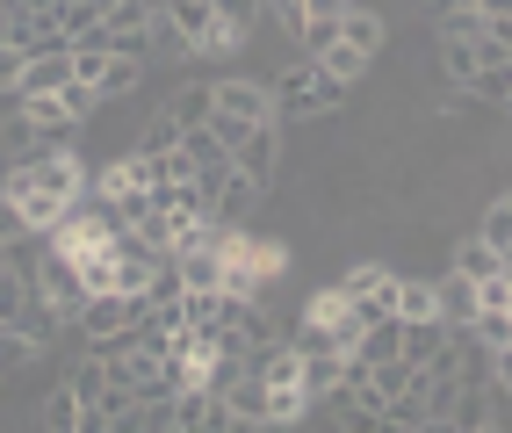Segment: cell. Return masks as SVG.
Returning <instances> with one entry per match:
<instances>
[{
	"instance_id": "22",
	"label": "cell",
	"mask_w": 512,
	"mask_h": 433,
	"mask_svg": "<svg viewBox=\"0 0 512 433\" xmlns=\"http://www.w3.org/2000/svg\"><path fill=\"white\" fill-rule=\"evenodd\" d=\"M469 332H476V340H484L491 354H512V311H476Z\"/></svg>"
},
{
	"instance_id": "31",
	"label": "cell",
	"mask_w": 512,
	"mask_h": 433,
	"mask_svg": "<svg viewBox=\"0 0 512 433\" xmlns=\"http://www.w3.org/2000/svg\"><path fill=\"white\" fill-rule=\"evenodd\" d=\"M354 0H303V15H347Z\"/></svg>"
},
{
	"instance_id": "11",
	"label": "cell",
	"mask_w": 512,
	"mask_h": 433,
	"mask_svg": "<svg viewBox=\"0 0 512 433\" xmlns=\"http://www.w3.org/2000/svg\"><path fill=\"white\" fill-rule=\"evenodd\" d=\"M339 44H347V51H361V58L375 65V58H383V15L347 8V15H339Z\"/></svg>"
},
{
	"instance_id": "32",
	"label": "cell",
	"mask_w": 512,
	"mask_h": 433,
	"mask_svg": "<svg viewBox=\"0 0 512 433\" xmlns=\"http://www.w3.org/2000/svg\"><path fill=\"white\" fill-rule=\"evenodd\" d=\"M462 8H469V0H433V22H440V15H462Z\"/></svg>"
},
{
	"instance_id": "18",
	"label": "cell",
	"mask_w": 512,
	"mask_h": 433,
	"mask_svg": "<svg viewBox=\"0 0 512 433\" xmlns=\"http://www.w3.org/2000/svg\"><path fill=\"white\" fill-rule=\"evenodd\" d=\"M87 188H94V195H109V203H116V195L145 188V159L130 152V159H116V166H101V181H87Z\"/></svg>"
},
{
	"instance_id": "33",
	"label": "cell",
	"mask_w": 512,
	"mask_h": 433,
	"mask_svg": "<svg viewBox=\"0 0 512 433\" xmlns=\"http://www.w3.org/2000/svg\"><path fill=\"white\" fill-rule=\"evenodd\" d=\"M0 325H8V318H0Z\"/></svg>"
},
{
	"instance_id": "23",
	"label": "cell",
	"mask_w": 512,
	"mask_h": 433,
	"mask_svg": "<svg viewBox=\"0 0 512 433\" xmlns=\"http://www.w3.org/2000/svg\"><path fill=\"white\" fill-rule=\"evenodd\" d=\"M58 109H65V123H87V116L101 109V94H94V80H65V87H58Z\"/></svg>"
},
{
	"instance_id": "26",
	"label": "cell",
	"mask_w": 512,
	"mask_h": 433,
	"mask_svg": "<svg viewBox=\"0 0 512 433\" xmlns=\"http://www.w3.org/2000/svg\"><path fill=\"white\" fill-rule=\"evenodd\" d=\"M174 145H181V123H174V116L159 109V116L145 123V138H138V152H174Z\"/></svg>"
},
{
	"instance_id": "4",
	"label": "cell",
	"mask_w": 512,
	"mask_h": 433,
	"mask_svg": "<svg viewBox=\"0 0 512 433\" xmlns=\"http://www.w3.org/2000/svg\"><path fill=\"white\" fill-rule=\"evenodd\" d=\"M210 94H217V116H231V123H275V94H267L260 80H210Z\"/></svg>"
},
{
	"instance_id": "7",
	"label": "cell",
	"mask_w": 512,
	"mask_h": 433,
	"mask_svg": "<svg viewBox=\"0 0 512 433\" xmlns=\"http://www.w3.org/2000/svg\"><path fill=\"white\" fill-rule=\"evenodd\" d=\"M65 80H73V44H44V51H29V65H22V94H58Z\"/></svg>"
},
{
	"instance_id": "12",
	"label": "cell",
	"mask_w": 512,
	"mask_h": 433,
	"mask_svg": "<svg viewBox=\"0 0 512 433\" xmlns=\"http://www.w3.org/2000/svg\"><path fill=\"white\" fill-rule=\"evenodd\" d=\"M433 304H440V318H448V325H469V318H476V282L448 268V275L433 282Z\"/></svg>"
},
{
	"instance_id": "21",
	"label": "cell",
	"mask_w": 512,
	"mask_h": 433,
	"mask_svg": "<svg viewBox=\"0 0 512 433\" xmlns=\"http://www.w3.org/2000/svg\"><path fill=\"white\" fill-rule=\"evenodd\" d=\"M476 239L498 246V253H512V195H505V188H498V203L484 210V224H476Z\"/></svg>"
},
{
	"instance_id": "27",
	"label": "cell",
	"mask_w": 512,
	"mask_h": 433,
	"mask_svg": "<svg viewBox=\"0 0 512 433\" xmlns=\"http://www.w3.org/2000/svg\"><path fill=\"white\" fill-rule=\"evenodd\" d=\"M145 296H152V304H174V296H181V268H174L166 253H159V268H152V289H145Z\"/></svg>"
},
{
	"instance_id": "19",
	"label": "cell",
	"mask_w": 512,
	"mask_h": 433,
	"mask_svg": "<svg viewBox=\"0 0 512 433\" xmlns=\"http://www.w3.org/2000/svg\"><path fill=\"white\" fill-rule=\"evenodd\" d=\"M37 361H44V347L29 340L22 325H0V376H8V369H37Z\"/></svg>"
},
{
	"instance_id": "5",
	"label": "cell",
	"mask_w": 512,
	"mask_h": 433,
	"mask_svg": "<svg viewBox=\"0 0 512 433\" xmlns=\"http://www.w3.org/2000/svg\"><path fill=\"white\" fill-rule=\"evenodd\" d=\"M231 166L267 188V181H275V166H282V130L275 123H246V138L231 145Z\"/></svg>"
},
{
	"instance_id": "16",
	"label": "cell",
	"mask_w": 512,
	"mask_h": 433,
	"mask_svg": "<svg viewBox=\"0 0 512 433\" xmlns=\"http://www.w3.org/2000/svg\"><path fill=\"white\" fill-rule=\"evenodd\" d=\"M505 73H512V65H476V73L462 80V94H469V102H491V109H505V102H512V80H505Z\"/></svg>"
},
{
	"instance_id": "13",
	"label": "cell",
	"mask_w": 512,
	"mask_h": 433,
	"mask_svg": "<svg viewBox=\"0 0 512 433\" xmlns=\"http://www.w3.org/2000/svg\"><path fill=\"white\" fill-rule=\"evenodd\" d=\"M512 260L498 253V246H484V239H462L455 246V275H469V282H491V275H505Z\"/></svg>"
},
{
	"instance_id": "15",
	"label": "cell",
	"mask_w": 512,
	"mask_h": 433,
	"mask_svg": "<svg viewBox=\"0 0 512 433\" xmlns=\"http://www.w3.org/2000/svg\"><path fill=\"white\" fill-rule=\"evenodd\" d=\"M210 109H217V94H210V80H188L174 102H166V116H174L181 130H195V123H210Z\"/></svg>"
},
{
	"instance_id": "30",
	"label": "cell",
	"mask_w": 512,
	"mask_h": 433,
	"mask_svg": "<svg viewBox=\"0 0 512 433\" xmlns=\"http://www.w3.org/2000/svg\"><path fill=\"white\" fill-rule=\"evenodd\" d=\"M267 15H275L282 29H296V22H303V0H267Z\"/></svg>"
},
{
	"instance_id": "20",
	"label": "cell",
	"mask_w": 512,
	"mask_h": 433,
	"mask_svg": "<svg viewBox=\"0 0 512 433\" xmlns=\"http://www.w3.org/2000/svg\"><path fill=\"white\" fill-rule=\"evenodd\" d=\"M296 44H303V58H325L339 44V15H303L296 22Z\"/></svg>"
},
{
	"instance_id": "3",
	"label": "cell",
	"mask_w": 512,
	"mask_h": 433,
	"mask_svg": "<svg viewBox=\"0 0 512 433\" xmlns=\"http://www.w3.org/2000/svg\"><path fill=\"white\" fill-rule=\"evenodd\" d=\"M260 195H267V188H260L253 174H238V166H231V174L210 188V224H217V231H246L253 210H260Z\"/></svg>"
},
{
	"instance_id": "8",
	"label": "cell",
	"mask_w": 512,
	"mask_h": 433,
	"mask_svg": "<svg viewBox=\"0 0 512 433\" xmlns=\"http://www.w3.org/2000/svg\"><path fill=\"white\" fill-rule=\"evenodd\" d=\"M29 174H37L44 188H58L65 203H73V195L87 188V166H80V152H73V145H65V152H37V159H29Z\"/></svg>"
},
{
	"instance_id": "10",
	"label": "cell",
	"mask_w": 512,
	"mask_h": 433,
	"mask_svg": "<svg viewBox=\"0 0 512 433\" xmlns=\"http://www.w3.org/2000/svg\"><path fill=\"white\" fill-rule=\"evenodd\" d=\"M37 426H44V433H87V405L73 397V383H58L44 405H37Z\"/></svg>"
},
{
	"instance_id": "25",
	"label": "cell",
	"mask_w": 512,
	"mask_h": 433,
	"mask_svg": "<svg viewBox=\"0 0 512 433\" xmlns=\"http://www.w3.org/2000/svg\"><path fill=\"white\" fill-rule=\"evenodd\" d=\"M318 65H325V73H332V80H347V87H354V80L368 73V58H361V51H347V44H332V51H325Z\"/></svg>"
},
{
	"instance_id": "2",
	"label": "cell",
	"mask_w": 512,
	"mask_h": 433,
	"mask_svg": "<svg viewBox=\"0 0 512 433\" xmlns=\"http://www.w3.org/2000/svg\"><path fill=\"white\" fill-rule=\"evenodd\" d=\"M0 195H15V210H22V224L29 231H37V239H44V231L65 217V195L58 188H44L37 174H29V166H8V181H0Z\"/></svg>"
},
{
	"instance_id": "6",
	"label": "cell",
	"mask_w": 512,
	"mask_h": 433,
	"mask_svg": "<svg viewBox=\"0 0 512 433\" xmlns=\"http://www.w3.org/2000/svg\"><path fill=\"white\" fill-rule=\"evenodd\" d=\"M159 15L174 22V37H181L188 51H202V58H210V44H217V8H210V0H166Z\"/></svg>"
},
{
	"instance_id": "1",
	"label": "cell",
	"mask_w": 512,
	"mask_h": 433,
	"mask_svg": "<svg viewBox=\"0 0 512 433\" xmlns=\"http://www.w3.org/2000/svg\"><path fill=\"white\" fill-rule=\"evenodd\" d=\"M267 94H275V123H303V116H332L339 102H347V80H332L318 58H303Z\"/></svg>"
},
{
	"instance_id": "9",
	"label": "cell",
	"mask_w": 512,
	"mask_h": 433,
	"mask_svg": "<svg viewBox=\"0 0 512 433\" xmlns=\"http://www.w3.org/2000/svg\"><path fill=\"white\" fill-rule=\"evenodd\" d=\"M145 87V58H130V51H109L101 58V73H94V94L101 102H123V94H138Z\"/></svg>"
},
{
	"instance_id": "29",
	"label": "cell",
	"mask_w": 512,
	"mask_h": 433,
	"mask_svg": "<svg viewBox=\"0 0 512 433\" xmlns=\"http://www.w3.org/2000/svg\"><path fill=\"white\" fill-rule=\"evenodd\" d=\"M0 239H15V246H29L37 231L22 224V210H15V195H0Z\"/></svg>"
},
{
	"instance_id": "28",
	"label": "cell",
	"mask_w": 512,
	"mask_h": 433,
	"mask_svg": "<svg viewBox=\"0 0 512 433\" xmlns=\"http://www.w3.org/2000/svg\"><path fill=\"white\" fill-rule=\"evenodd\" d=\"M22 65H29L22 44H0V94H22Z\"/></svg>"
},
{
	"instance_id": "17",
	"label": "cell",
	"mask_w": 512,
	"mask_h": 433,
	"mask_svg": "<svg viewBox=\"0 0 512 433\" xmlns=\"http://www.w3.org/2000/svg\"><path fill=\"white\" fill-rule=\"evenodd\" d=\"M0 152H8V166H29V159L44 152V145H37V123H29L22 109H15L8 123H0Z\"/></svg>"
},
{
	"instance_id": "14",
	"label": "cell",
	"mask_w": 512,
	"mask_h": 433,
	"mask_svg": "<svg viewBox=\"0 0 512 433\" xmlns=\"http://www.w3.org/2000/svg\"><path fill=\"white\" fill-rule=\"evenodd\" d=\"M210 8H217V29H224V37L246 44L253 29H260V15H267V0H210Z\"/></svg>"
},
{
	"instance_id": "24",
	"label": "cell",
	"mask_w": 512,
	"mask_h": 433,
	"mask_svg": "<svg viewBox=\"0 0 512 433\" xmlns=\"http://www.w3.org/2000/svg\"><path fill=\"white\" fill-rule=\"evenodd\" d=\"M440 37V29H433ZM440 65H448V80H469L476 73V37H440Z\"/></svg>"
}]
</instances>
